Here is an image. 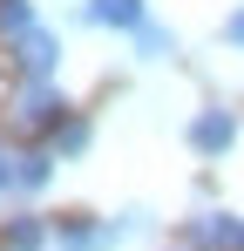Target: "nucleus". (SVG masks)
<instances>
[{
  "instance_id": "obj_1",
  "label": "nucleus",
  "mask_w": 244,
  "mask_h": 251,
  "mask_svg": "<svg viewBox=\"0 0 244 251\" xmlns=\"http://www.w3.org/2000/svg\"><path fill=\"white\" fill-rule=\"evenodd\" d=\"M136 231H149V210H122V217H61L54 224V245L61 251H116L122 238H136Z\"/></svg>"
},
{
  "instance_id": "obj_2",
  "label": "nucleus",
  "mask_w": 244,
  "mask_h": 251,
  "mask_svg": "<svg viewBox=\"0 0 244 251\" xmlns=\"http://www.w3.org/2000/svg\"><path fill=\"white\" fill-rule=\"evenodd\" d=\"M61 123H68V95H61L54 82H21V88H14V129L54 136Z\"/></svg>"
},
{
  "instance_id": "obj_3",
  "label": "nucleus",
  "mask_w": 244,
  "mask_h": 251,
  "mask_svg": "<svg viewBox=\"0 0 244 251\" xmlns=\"http://www.w3.org/2000/svg\"><path fill=\"white\" fill-rule=\"evenodd\" d=\"M7 61H14V75H21V82H54V68H61V34L34 27L27 41L7 48Z\"/></svg>"
},
{
  "instance_id": "obj_4",
  "label": "nucleus",
  "mask_w": 244,
  "mask_h": 251,
  "mask_svg": "<svg viewBox=\"0 0 244 251\" xmlns=\"http://www.w3.org/2000/svg\"><path fill=\"white\" fill-rule=\"evenodd\" d=\"M238 143V116L231 109H197V123H190V150L197 156H224Z\"/></svg>"
},
{
  "instance_id": "obj_5",
  "label": "nucleus",
  "mask_w": 244,
  "mask_h": 251,
  "mask_svg": "<svg viewBox=\"0 0 244 251\" xmlns=\"http://www.w3.org/2000/svg\"><path fill=\"white\" fill-rule=\"evenodd\" d=\"M190 238H197L203 251H244V217H231V210H203L197 224H190Z\"/></svg>"
},
{
  "instance_id": "obj_6",
  "label": "nucleus",
  "mask_w": 244,
  "mask_h": 251,
  "mask_svg": "<svg viewBox=\"0 0 244 251\" xmlns=\"http://www.w3.org/2000/svg\"><path fill=\"white\" fill-rule=\"evenodd\" d=\"M81 21H95V27H122V34H136V27L149 21V7H143V0H88V7H81Z\"/></svg>"
},
{
  "instance_id": "obj_7",
  "label": "nucleus",
  "mask_w": 244,
  "mask_h": 251,
  "mask_svg": "<svg viewBox=\"0 0 244 251\" xmlns=\"http://www.w3.org/2000/svg\"><path fill=\"white\" fill-rule=\"evenodd\" d=\"M41 21H34V0H0V41L14 48V41H27Z\"/></svg>"
},
{
  "instance_id": "obj_8",
  "label": "nucleus",
  "mask_w": 244,
  "mask_h": 251,
  "mask_svg": "<svg viewBox=\"0 0 244 251\" xmlns=\"http://www.w3.org/2000/svg\"><path fill=\"white\" fill-rule=\"evenodd\" d=\"M48 183H54V156L48 150H21V197H34Z\"/></svg>"
},
{
  "instance_id": "obj_9",
  "label": "nucleus",
  "mask_w": 244,
  "mask_h": 251,
  "mask_svg": "<svg viewBox=\"0 0 244 251\" xmlns=\"http://www.w3.org/2000/svg\"><path fill=\"white\" fill-rule=\"evenodd\" d=\"M41 238H54L41 217H14V224L0 231V251H41Z\"/></svg>"
},
{
  "instance_id": "obj_10",
  "label": "nucleus",
  "mask_w": 244,
  "mask_h": 251,
  "mask_svg": "<svg viewBox=\"0 0 244 251\" xmlns=\"http://www.w3.org/2000/svg\"><path fill=\"white\" fill-rule=\"evenodd\" d=\"M136 54H143V61H170V54H176V34H170L163 21H143V27H136Z\"/></svg>"
},
{
  "instance_id": "obj_11",
  "label": "nucleus",
  "mask_w": 244,
  "mask_h": 251,
  "mask_svg": "<svg viewBox=\"0 0 244 251\" xmlns=\"http://www.w3.org/2000/svg\"><path fill=\"white\" fill-rule=\"evenodd\" d=\"M48 143H54V156H81V150H88V123H81V116H68Z\"/></svg>"
},
{
  "instance_id": "obj_12",
  "label": "nucleus",
  "mask_w": 244,
  "mask_h": 251,
  "mask_svg": "<svg viewBox=\"0 0 244 251\" xmlns=\"http://www.w3.org/2000/svg\"><path fill=\"white\" fill-rule=\"evenodd\" d=\"M14 190H21V150L0 143V197H14Z\"/></svg>"
},
{
  "instance_id": "obj_13",
  "label": "nucleus",
  "mask_w": 244,
  "mask_h": 251,
  "mask_svg": "<svg viewBox=\"0 0 244 251\" xmlns=\"http://www.w3.org/2000/svg\"><path fill=\"white\" fill-rule=\"evenodd\" d=\"M224 41H231V48H244V7L231 14V21H224Z\"/></svg>"
}]
</instances>
